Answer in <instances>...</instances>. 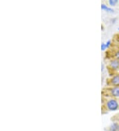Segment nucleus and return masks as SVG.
<instances>
[{
    "label": "nucleus",
    "mask_w": 119,
    "mask_h": 131,
    "mask_svg": "<svg viewBox=\"0 0 119 131\" xmlns=\"http://www.w3.org/2000/svg\"><path fill=\"white\" fill-rule=\"evenodd\" d=\"M115 56H116L117 59L119 60V51H117V52H116V54H115Z\"/></svg>",
    "instance_id": "9d476101"
},
{
    "label": "nucleus",
    "mask_w": 119,
    "mask_h": 131,
    "mask_svg": "<svg viewBox=\"0 0 119 131\" xmlns=\"http://www.w3.org/2000/svg\"><path fill=\"white\" fill-rule=\"evenodd\" d=\"M106 107L109 111H117L119 109V103L117 99H111L107 101Z\"/></svg>",
    "instance_id": "f257e3e1"
},
{
    "label": "nucleus",
    "mask_w": 119,
    "mask_h": 131,
    "mask_svg": "<svg viewBox=\"0 0 119 131\" xmlns=\"http://www.w3.org/2000/svg\"><path fill=\"white\" fill-rule=\"evenodd\" d=\"M110 67L114 70H117L118 69H119V60L114 59L111 60L110 62Z\"/></svg>",
    "instance_id": "7ed1b4c3"
},
{
    "label": "nucleus",
    "mask_w": 119,
    "mask_h": 131,
    "mask_svg": "<svg viewBox=\"0 0 119 131\" xmlns=\"http://www.w3.org/2000/svg\"><path fill=\"white\" fill-rule=\"evenodd\" d=\"M111 41L110 40H109L108 41H107V42H105V45H106V48L107 49H108L110 46H111Z\"/></svg>",
    "instance_id": "6e6552de"
},
{
    "label": "nucleus",
    "mask_w": 119,
    "mask_h": 131,
    "mask_svg": "<svg viewBox=\"0 0 119 131\" xmlns=\"http://www.w3.org/2000/svg\"><path fill=\"white\" fill-rule=\"evenodd\" d=\"M111 83L113 86H119V74H115L111 79Z\"/></svg>",
    "instance_id": "20e7f679"
},
{
    "label": "nucleus",
    "mask_w": 119,
    "mask_h": 131,
    "mask_svg": "<svg viewBox=\"0 0 119 131\" xmlns=\"http://www.w3.org/2000/svg\"><path fill=\"white\" fill-rule=\"evenodd\" d=\"M101 9H102V10L106 11H107V12L109 13L114 12V9H113L111 8V7H109L107 6L105 4L101 5Z\"/></svg>",
    "instance_id": "39448f33"
},
{
    "label": "nucleus",
    "mask_w": 119,
    "mask_h": 131,
    "mask_svg": "<svg viewBox=\"0 0 119 131\" xmlns=\"http://www.w3.org/2000/svg\"><path fill=\"white\" fill-rule=\"evenodd\" d=\"M106 49H107V48H106L105 43H102V44H101V50H102V51H105Z\"/></svg>",
    "instance_id": "1a4fd4ad"
},
{
    "label": "nucleus",
    "mask_w": 119,
    "mask_h": 131,
    "mask_svg": "<svg viewBox=\"0 0 119 131\" xmlns=\"http://www.w3.org/2000/svg\"><path fill=\"white\" fill-rule=\"evenodd\" d=\"M111 95L114 97H119V86H115L110 89Z\"/></svg>",
    "instance_id": "f03ea898"
},
{
    "label": "nucleus",
    "mask_w": 119,
    "mask_h": 131,
    "mask_svg": "<svg viewBox=\"0 0 119 131\" xmlns=\"http://www.w3.org/2000/svg\"><path fill=\"white\" fill-rule=\"evenodd\" d=\"M118 131H119V129H118Z\"/></svg>",
    "instance_id": "f8f14e48"
},
{
    "label": "nucleus",
    "mask_w": 119,
    "mask_h": 131,
    "mask_svg": "<svg viewBox=\"0 0 119 131\" xmlns=\"http://www.w3.org/2000/svg\"><path fill=\"white\" fill-rule=\"evenodd\" d=\"M101 69H102V71L104 70V64H102V66H101Z\"/></svg>",
    "instance_id": "9b49d317"
},
{
    "label": "nucleus",
    "mask_w": 119,
    "mask_h": 131,
    "mask_svg": "<svg viewBox=\"0 0 119 131\" xmlns=\"http://www.w3.org/2000/svg\"><path fill=\"white\" fill-rule=\"evenodd\" d=\"M119 125L117 123H113L111 124V127H110V131H118Z\"/></svg>",
    "instance_id": "423d86ee"
},
{
    "label": "nucleus",
    "mask_w": 119,
    "mask_h": 131,
    "mask_svg": "<svg viewBox=\"0 0 119 131\" xmlns=\"http://www.w3.org/2000/svg\"><path fill=\"white\" fill-rule=\"evenodd\" d=\"M119 1L118 0H109V4L111 6H115L118 3Z\"/></svg>",
    "instance_id": "0eeeda50"
},
{
    "label": "nucleus",
    "mask_w": 119,
    "mask_h": 131,
    "mask_svg": "<svg viewBox=\"0 0 119 131\" xmlns=\"http://www.w3.org/2000/svg\"></svg>",
    "instance_id": "ddd939ff"
}]
</instances>
